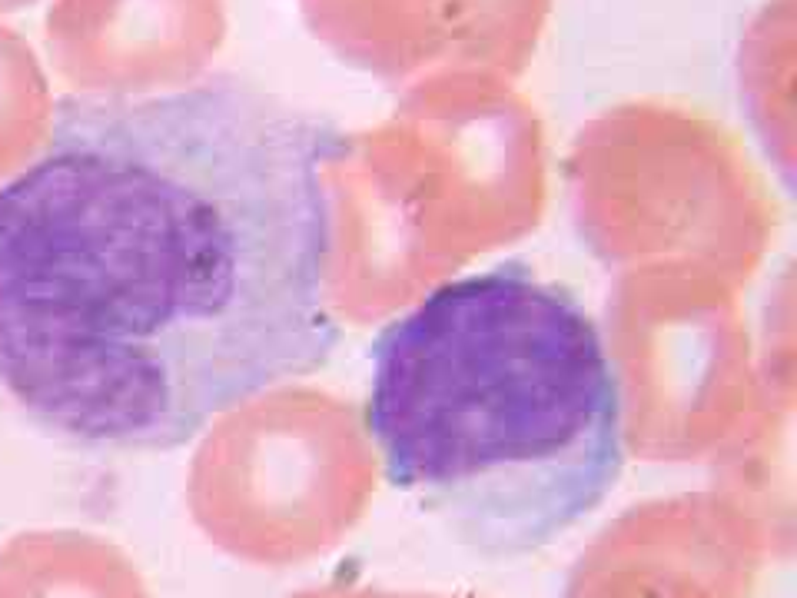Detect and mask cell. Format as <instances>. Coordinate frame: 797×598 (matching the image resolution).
I'll return each mask as SVG.
<instances>
[{"instance_id":"52a82bcc","label":"cell","mask_w":797,"mask_h":598,"mask_svg":"<svg viewBox=\"0 0 797 598\" xmlns=\"http://www.w3.org/2000/svg\"><path fill=\"white\" fill-rule=\"evenodd\" d=\"M0 598H150L137 565L87 532H20L0 545Z\"/></svg>"},{"instance_id":"5b68a950","label":"cell","mask_w":797,"mask_h":598,"mask_svg":"<svg viewBox=\"0 0 797 598\" xmlns=\"http://www.w3.org/2000/svg\"><path fill=\"white\" fill-rule=\"evenodd\" d=\"M316 37L382 77L429 67L519 70L548 0H303Z\"/></svg>"},{"instance_id":"7a4b0ae2","label":"cell","mask_w":797,"mask_h":598,"mask_svg":"<svg viewBox=\"0 0 797 598\" xmlns=\"http://www.w3.org/2000/svg\"><path fill=\"white\" fill-rule=\"evenodd\" d=\"M369 366L366 432L386 479L485 559L552 545L621 476L602 329L529 263L436 286L379 329Z\"/></svg>"},{"instance_id":"30bf717a","label":"cell","mask_w":797,"mask_h":598,"mask_svg":"<svg viewBox=\"0 0 797 598\" xmlns=\"http://www.w3.org/2000/svg\"><path fill=\"white\" fill-rule=\"evenodd\" d=\"M299 598H372V595H339V592H323V595H299Z\"/></svg>"},{"instance_id":"277c9868","label":"cell","mask_w":797,"mask_h":598,"mask_svg":"<svg viewBox=\"0 0 797 598\" xmlns=\"http://www.w3.org/2000/svg\"><path fill=\"white\" fill-rule=\"evenodd\" d=\"M223 0H50V64L80 97H153L200 80L223 44Z\"/></svg>"},{"instance_id":"3957f363","label":"cell","mask_w":797,"mask_h":598,"mask_svg":"<svg viewBox=\"0 0 797 598\" xmlns=\"http://www.w3.org/2000/svg\"><path fill=\"white\" fill-rule=\"evenodd\" d=\"M369 486L372 462L359 442L293 439L253 399L206 426L186 499L213 545L246 562L286 565L333 545Z\"/></svg>"},{"instance_id":"8992f818","label":"cell","mask_w":797,"mask_h":598,"mask_svg":"<svg viewBox=\"0 0 797 598\" xmlns=\"http://www.w3.org/2000/svg\"><path fill=\"white\" fill-rule=\"evenodd\" d=\"M744 522L711 499H678L618 519L578 565L568 598H748Z\"/></svg>"},{"instance_id":"9c48e42d","label":"cell","mask_w":797,"mask_h":598,"mask_svg":"<svg viewBox=\"0 0 797 598\" xmlns=\"http://www.w3.org/2000/svg\"><path fill=\"white\" fill-rule=\"evenodd\" d=\"M34 0H0V14H14L20 7H30Z\"/></svg>"},{"instance_id":"ba28073f","label":"cell","mask_w":797,"mask_h":598,"mask_svg":"<svg viewBox=\"0 0 797 598\" xmlns=\"http://www.w3.org/2000/svg\"><path fill=\"white\" fill-rule=\"evenodd\" d=\"M54 117L57 100L40 57L24 34L0 24V183L44 150Z\"/></svg>"},{"instance_id":"6da1fadb","label":"cell","mask_w":797,"mask_h":598,"mask_svg":"<svg viewBox=\"0 0 797 598\" xmlns=\"http://www.w3.org/2000/svg\"><path fill=\"white\" fill-rule=\"evenodd\" d=\"M349 143L230 77L60 103L0 183V393L64 439L163 452L326 366Z\"/></svg>"}]
</instances>
